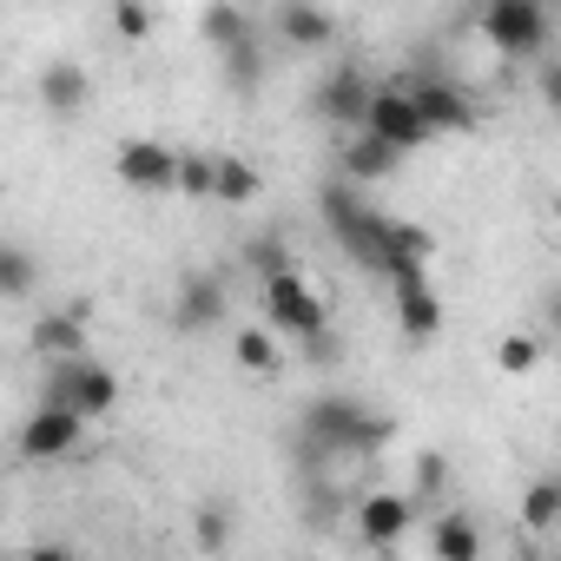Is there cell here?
<instances>
[{"instance_id":"cell-1","label":"cell","mask_w":561,"mask_h":561,"mask_svg":"<svg viewBox=\"0 0 561 561\" xmlns=\"http://www.w3.org/2000/svg\"><path fill=\"white\" fill-rule=\"evenodd\" d=\"M318 211H324L331 238L351 251V264H364L370 277H383V285H397V277H416V271H430V257H436V238H430L423 225L377 211L370 198H357V185H351V179L324 185V192H318Z\"/></svg>"},{"instance_id":"cell-2","label":"cell","mask_w":561,"mask_h":561,"mask_svg":"<svg viewBox=\"0 0 561 561\" xmlns=\"http://www.w3.org/2000/svg\"><path fill=\"white\" fill-rule=\"evenodd\" d=\"M305 456L318 462H351V456H377L390 443V416H370L357 397H318L298 423Z\"/></svg>"},{"instance_id":"cell-3","label":"cell","mask_w":561,"mask_h":561,"mask_svg":"<svg viewBox=\"0 0 561 561\" xmlns=\"http://www.w3.org/2000/svg\"><path fill=\"white\" fill-rule=\"evenodd\" d=\"M257 311H264V324H271L277 337H291V344H311V337L331 331L324 298L305 285L291 264H285V271H271V277H257Z\"/></svg>"},{"instance_id":"cell-4","label":"cell","mask_w":561,"mask_h":561,"mask_svg":"<svg viewBox=\"0 0 561 561\" xmlns=\"http://www.w3.org/2000/svg\"><path fill=\"white\" fill-rule=\"evenodd\" d=\"M476 34H482L502 60H535V54H548L554 21H548V0H482Z\"/></svg>"},{"instance_id":"cell-5","label":"cell","mask_w":561,"mask_h":561,"mask_svg":"<svg viewBox=\"0 0 561 561\" xmlns=\"http://www.w3.org/2000/svg\"><path fill=\"white\" fill-rule=\"evenodd\" d=\"M41 403L80 410L87 423H100V416H113V403H119V377H113L106 364H93L87 351H80V357H54L47 377H41Z\"/></svg>"},{"instance_id":"cell-6","label":"cell","mask_w":561,"mask_h":561,"mask_svg":"<svg viewBox=\"0 0 561 561\" xmlns=\"http://www.w3.org/2000/svg\"><path fill=\"white\" fill-rule=\"evenodd\" d=\"M357 133H377V139H390L397 152H416V146H430L436 139V126L423 119V106L410 100V87L403 80H383L377 87V100H370V113H364V126Z\"/></svg>"},{"instance_id":"cell-7","label":"cell","mask_w":561,"mask_h":561,"mask_svg":"<svg viewBox=\"0 0 561 561\" xmlns=\"http://www.w3.org/2000/svg\"><path fill=\"white\" fill-rule=\"evenodd\" d=\"M80 443H87V416L80 410H60V403H41L14 430L21 462H67V456H80Z\"/></svg>"},{"instance_id":"cell-8","label":"cell","mask_w":561,"mask_h":561,"mask_svg":"<svg viewBox=\"0 0 561 561\" xmlns=\"http://www.w3.org/2000/svg\"><path fill=\"white\" fill-rule=\"evenodd\" d=\"M113 179L139 198H165V192H179V152L165 139H126L113 152Z\"/></svg>"},{"instance_id":"cell-9","label":"cell","mask_w":561,"mask_h":561,"mask_svg":"<svg viewBox=\"0 0 561 561\" xmlns=\"http://www.w3.org/2000/svg\"><path fill=\"white\" fill-rule=\"evenodd\" d=\"M370 100H377L370 73H364V67H337V73H324V80H318L311 113H318L324 126H337V133H357V126H364V113H370Z\"/></svg>"},{"instance_id":"cell-10","label":"cell","mask_w":561,"mask_h":561,"mask_svg":"<svg viewBox=\"0 0 561 561\" xmlns=\"http://www.w3.org/2000/svg\"><path fill=\"white\" fill-rule=\"evenodd\" d=\"M416 515H423L416 495H403V489H370V495L357 502V535H364L370 548H397V541L416 528Z\"/></svg>"},{"instance_id":"cell-11","label":"cell","mask_w":561,"mask_h":561,"mask_svg":"<svg viewBox=\"0 0 561 561\" xmlns=\"http://www.w3.org/2000/svg\"><path fill=\"white\" fill-rule=\"evenodd\" d=\"M403 87H410V100L423 106V119H430L436 133H469V126H476V106H469V93H462L456 80L416 73V80H403Z\"/></svg>"},{"instance_id":"cell-12","label":"cell","mask_w":561,"mask_h":561,"mask_svg":"<svg viewBox=\"0 0 561 561\" xmlns=\"http://www.w3.org/2000/svg\"><path fill=\"white\" fill-rule=\"evenodd\" d=\"M397 298V331L410 337V344H430L436 331H443V298H436V285H430V271H416V277H397L390 285Z\"/></svg>"},{"instance_id":"cell-13","label":"cell","mask_w":561,"mask_h":561,"mask_svg":"<svg viewBox=\"0 0 561 561\" xmlns=\"http://www.w3.org/2000/svg\"><path fill=\"white\" fill-rule=\"evenodd\" d=\"M271 34L291 54H318V47H331L337 21H331V8H318V0H285V8L271 14Z\"/></svg>"},{"instance_id":"cell-14","label":"cell","mask_w":561,"mask_h":561,"mask_svg":"<svg viewBox=\"0 0 561 561\" xmlns=\"http://www.w3.org/2000/svg\"><path fill=\"white\" fill-rule=\"evenodd\" d=\"M225 311H231V298H225V285L211 271H192L179 285V298H172V324L179 331H211V324H225Z\"/></svg>"},{"instance_id":"cell-15","label":"cell","mask_w":561,"mask_h":561,"mask_svg":"<svg viewBox=\"0 0 561 561\" xmlns=\"http://www.w3.org/2000/svg\"><path fill=\"white\" fill-rule=\"evenodd\" d=\"M87 100H93V87H87V67H73V60H54V67H41V113H54V119H73Z\"/></svg>"},{"instance_id":"cell-16","label":"cell","mask_w":561,"mask_h":561,"mask_svg":"<svg viewBox=\"0 0 561 561\" xmlns=\"http://www.w3.org/2000/svg\"><path fill=\"white\" fill-rule=\"evenodd\" d=\"M403 165V152L390 146V139H377V133H351L344 139V179L351 185H377V179H390Z\"/></svg>"},{"instance_id":"cell-17","label":"cell","mask_w":561,"mask_h":561,"mask_svg":"<svg viewBox=\"0 0 561 561\" xmlns=\"http://www.w3.org/2000/svg\"><path fill=\"white\" fill-rule=\"evenodd\" d=\"M27 344H34V357H47V364H54V357H80V351H87V311H73V305H67V311H47Z\"/></svg>"},{"instance_id":"cell-18","label":"cell","mask_w":561,"mask_h":561,"mask_svg":"<svg viewBox=\"0 0 561 561\" xmlns=\"http://www.w3.org/2000/svg\"><path fill=\"white\" fill-rule=\"evenodd\" d=\"M198 34H205V47H211V54H231V47L257 41V21L238 8V0H205V14H198Z\"/></svg>"},{"instance_id":"cell-19","label":"cell","mask_w":561,"mask_h":561,"mask_svg":"<svg viewBox=\"0 0 561 561\" xmlns=\"http://www.w3.org/2000/svg\"><path fill=\"white\" fill-rule=\"evenodd\" d=\"M430 554L436 561H476L482 554V528L469 515H436L430 522Z\"/></svg>"},{"instance_id":"cell-20","label":"cell","mask_w":561,"mask_h":561,"mask_svg":"<svg viewBox=\"0 0 561 561\" xmlns=\"http://www.w3.org/2000/svg\"><path fill=\"white\" fill-rule=\"evenodd\" d=\"M264 192V172L251 165V159H238V152H218V179H211V198L218 205H251Z\"/></svg>"},{"instance_id":"cell-21","label":"cell","mask_w":561,"mask_h":561,"mask_svg":"<svg viewBox=\"0 0 561 561\" xmlns=\"http://www.w3.org/2000/svg\"><path fill=\"white\" fill-rule=\"evenodd\" d=\"M522 528H528V535L561 528V476H541V482L522 489Z\"/></svg>"},{"instance_id":"cell-22","label":"cell","mask_w":561,"mask_h":561,"mask_svg":"<svg viewBox=\"0 0 561 561\" xmlns=\"http://www.w3.org/2000/svg\"><path fill=\"white\" fill-rule=\"evenodd\" d=\"M231 357H238V370L271 377V370H277V331H271V324H244V331L231 337Z\"/></svg>"},{"instance_id":"cell-23","label":"cell","mask_w":561,"mask_h":561,"mask_svg":"<svg viewBox=\"0 0 561 561\" xmlns=\"http://www.w3.org/2000/svg\"><path fill=\"white\" fill-rule=\"evenodd\" d=\"M495 370H502V377H535V370H541V337H535V331H508V337L495 344Z\"/></svg>"},{"instance_id":"cell-24","label":"cell","mask_w":561,"mask_h":561,"mask_svg":"<svg viewBox=\"0 0 561 561\" xmlns=\"http://www.w3.org/2000/svg\"><path fill=\"white\" fill-rule=\"evenodd\" d=\"M34 251L27 244H0V298H34Z\"/></svg>"},{"instance_id":"cell-25","label":"cell","mask_w":561,"mask_h":561,"mask_svg":"<svg viewBox=\"0 0 561 561\" xmlns=\"http://www.w3.org/2000/svg\"><path fill=\"white\" fill-rule=\"evenodd\" d=\"M218 60H225V87H231V93H251V87L264 80V34L244 41V47H231V54H218Z\"/></svg>"},{"instance_id":"cell-26","label":"cell","mask_w":561,"mask_h":561,"mask_svg":"<svg viewBox=\"0 0 561 561\" xmlns=\"http://www.w3.org/2000/svg\"><path fill=\"white\" fill-rule=\"evenodd\" d=\"M443 489H449V456H443V449H423V456L410 462V495L430 508V502H443Z\"/></svg>"},{"instance_id":"cell-27","label":"cell","mask_w":561,"mask_h":561,"mask_svg":"<svg viewBox=\"0 0 561 561\" xmlns=\"http://www.w3.org/2000/svg\"><path fill=\"white\" fill-rule=\"evenodd\" d=\"M218 159L211 152H179V198H211Z\"/></svg>"},{"instance_id":"cell-28","label":"cell","mask_w":561,"mask_h":561,"mask_svg":"<svg viewBox=\"0 0 561 561\" xmlns=\"http://www.w3.org/2000/svg\"><path fill=\"white\" fill-rule=\"evenodd\" d=\"M113 34L126 47H146L152 41V8H146V0H113Z\"/></svg>"},{"instance_id":"cell-29","label":"cell","mask_w":561,"mask_h":561,"mask_svg":"<svg viewBox=\"0 0 561 561\" xmlns=\"http://www.w3.org/2000/svg\"><path fill=\"white\" fill-rule=\"evenodd\" d=\"M244 264H251L257 277L285 271V238H251V244H244Z\"/></svg>"},{"instance_id":"cell-30","label":"cell","mask_w":561,"mask_h":561,"mask_svg":"<svg viewBox=\"0 0 561 561\" xmlns=\"http://www.w3.org/2000/svg\"><path fill=\"white\" fill-rule=\"evenodd\" d=\"M192 535H198V548H225V541H231V515H225V508H205Z\"/></svg>"},{"instance_id":"cell-31","label":"cell","mask_w":561,"mask_h":561,"mask_svg":"<svg viewBox=\"0 0 561 561\" xmlns=\"http://www.w3.org/2000/svg\"><path fill=\"white\" fill-rule=\"evenodd\" d=\"M541 100H548V113H554V126H561V67L541 73Z\"/></svg>"},{"instance_id":"cell-32","label":"cell","mask_w":561,"mask_h":561,"mask_svg":"<svg viewBox=\"0 0 561 561\" xmlns=\"http://www.w3.org/2000/svg\"><path fill=\"white\" fill-rule=\"evenodd\" d=\"M541 318H548V324H554V331H561V285H554V291H548V298H541Z\"/></svg>"},{"instance_id":"cell-33","label":"cell","mask_w":561,"mask_h":561,"mask_svg":"<svg viewBox=\"0 0 561 561\" xmlns=\"http://www.w3.org/2000/svg\"><path fill=\"white\" fill-rule=\"evenodd\" d=\"M554 225H561V192H554Z\"/></svg>"}]
</instances>
